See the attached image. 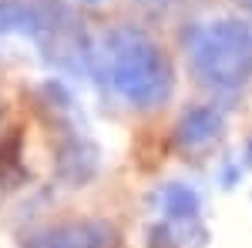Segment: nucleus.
Returning a JSON list of instances; mask_svg holds the SVG:
<instances>
[{
  "label": "nucleus",
  "mask_w": 252,
  "mask_h": 248,
  "mask_svg": "<svg viewBox=\"0 0 252 248\" xmlns=\"http://www.w3.org/2000/svg\"><path fill=\"white\" fill-rule=\"evenodd\" d=\"M101 64H104L108 84L138 108H152L168 97V87H172L168 60L138 30H111L104 37Z\"/></svg>",
  "instance_id": "1"
},
{
  "label": "nucleus",
  "mask_w": 252,
  "mask_h": 248,
  "mask_svg": "<svg viewBox=\"0 0 252 248\" xmlns=\"http://www.w3.org/2000/svg\"><path fill=\"white\" fill-rule=\"evenodd\" d=\"M189 57L202 81L229 91L252 71V27L242 20L202 24L189 34Z\"/></svg>",
  "instance_id": "2"
},
{
  "label": "nucleus",
  "mask_w": 252,
  "mask_h": 248,
  "mask_svg": "<svg viewBox=\"0 0 252 248\" xmlns=\"http://www.w3.org/2000/svg\"><path fill=\"white\" fill-rule=\"evenodd\" d=\"M61 14L54 3L44 0H0V34H24V37L54 44L61 37Z\"/></svg>",
  "instance_id": "3"
},
{
  "label": "nucleus",
  "mask_w": 252,
  "mask_h": 248,
  "mask_svg": "<svg viewBox=\"0 0 252 248\" xmlns=\"http://www.w3.org/2000/svg\"><path fill=\"white\" fill-rule=\"evenodd\" d=\"M215 134H219V117H215V111H209V108L189 111V114L182 117V124H178L182 144H205V141H212Z\"/></svg>",
  "instance_id": "4"
}]
</instances>
